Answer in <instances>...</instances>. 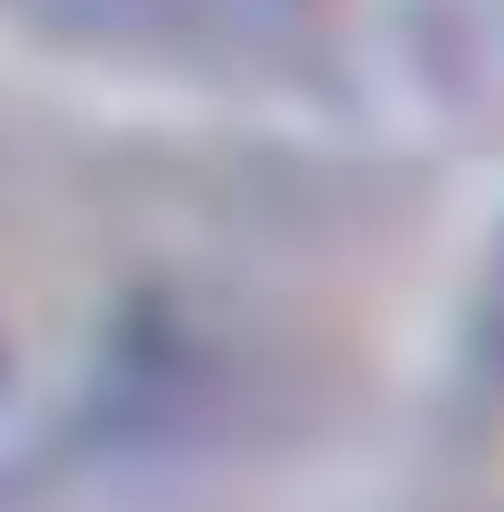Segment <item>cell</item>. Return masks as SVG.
Segmentation results:
<instances>
[{
  "mask_svg": "<svg viewBox=\"0 0 504 512\" xmlns=\"http://www.w3.org/2000/svg\"><path fill=\"white\" fill-rule=\"evenodd\" d=\"M124 339L116 281L58 223L0 207V479L83 422Z\"/></svg>",
  "mask_w": 504,
  "mask_h": 512,
  "instance_id": "6da1fadb",
  "label": "cell"
},
{
  "mask_svg": "<svg viewBox=\"0 0 504 512\" xmlns=\"http://www.w3.org/2000/svg\"><path fill=\"white\" fill-rule=\"evenodd\" d=\"M471 389L488 413H504V265L488 273L480 306H471Z\"/></svg>",
  "mask_w": 504,
  "mask_h": 512,
  "instance_id": "7a4b0ae2",
  "label": "cell"
}]
</instances>
